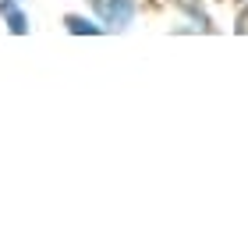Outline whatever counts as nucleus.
I'll list each match as a JSON object with an SVG mask.
<instances>
[{"label":"nucleus","mask_w":248,"mask_h":245,"mask_svg":"<svg viewBox=\"0 0 248 245\" xmlns=\"http://www.w3.org/2000/svg\"><path fill=\"white\" fill-rule=\"evenodd\" d=\"M96 11L103 15V21H110V25H128L131 15H135V4L131 0H96Z\"/></svg>","instance_id":"1"},{"label":"nucleus","mask_w":248,"mask_h":245,"mask_svg":"<svg viewBox=\"0 0 248 245\" xmlns=\"http://www.w3.org/2000/svg\"><path fill=\"white\" fill-rule=\"evenodd\" d=\"M4 15L11 18V29H15V32H25V18H21V11L11 4V0H4Z\"/></svg>","instance_id":"2"},{"label":"nucleus","mask_w":248,"mask_h":245,"mask_svg":"<svg viewBox=\"0 0 248 245\" xmlns=\"http://www.w3.org/2000/svg\"><path fill=\"white\" fill-rule=\"evenodd\" d=\"M67 25H71V32H99V25H89V21H82V18H67Z\"/></svg>","instance_id":"3"}]
</instances>
